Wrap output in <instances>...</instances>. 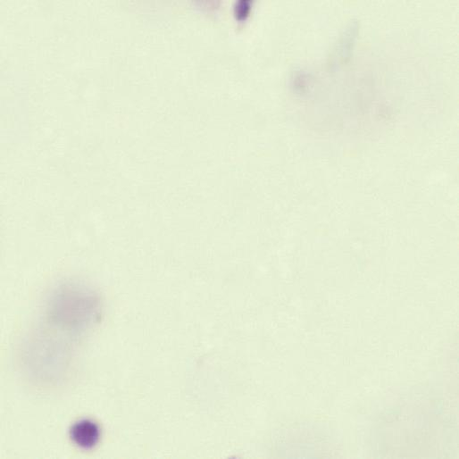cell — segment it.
<instances>
[{
  "instance_id": "6da1fadb",
  "label": "cell",
  "mask_w": 459,
  "mask_h": 459,
  "mask_svg": "<svg viewBox=\"0 0 459 459\" xmlns=\"http://www.w3.org/2000/svg\"><path fill=\"white\" fill-rule=\"evenodd\" d=\"M101 314L102 303L96 290L78 280H67L48 295L43 315L48 328L77 336L98 323Z\"/></svg>"
},
{
  "instance_id": "7a4b0ae2",
  "label": "cell",
  "mask_w": 459,
  "mask_h": 459,
  "mask_svg": "<svg viewBox=\"0 0 459 459\" xmlns=\"http://www.w3.org/2000/svg\"><path fill=\"white\" fill-rule=\"evenodd\" d=\"M101 430L93 421L84 419L75 422L70 430L71 440L83 449H91L99 441Z\"/></svg>"
}]
</instances>
